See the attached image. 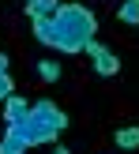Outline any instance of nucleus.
<instances>
[{
	"label": "nucleus",
	"instance_id": "nucleus-1",
	"mask_svg": "<svg viewBox=\"0 0 139 154\" xmlns=\"http://www.w3.org/2000/svg\"><path fill=\"white\" fill-rule=\"evenodd\" d=\"M98 34V19L83 4H60L49 19H34V38L60 53H87Z\"/></svg>",
	"mask_w": 139,
	"mask_h": 154
},
{
	"label": "nucleus",
	"instance_id": "nucleus-2",
	"mask_svg": "<svg viewBox=\"0 0 139 154\" xmlns=\"http://www.w3.org/2000/svg\"><path fill=\"white\" fill-rule=\"evenodd\" d=\"M64 128H68V113L60 109L57 102H49V98H45V102L30 105L23 120L8 124V132H15L26 147H38V143H53Z\"/></svg>",
	"mask_w": 139,
	"mask_h": 154
},
{
	"label": "nucleus",
	"instance_id": "nucleus-3",
	"mask_svg": "<svg viewBox=\"0 0 139 154\" xmlns=\"http://www.w3.org/2000/svg\"><path fill=\"white\" fill-rule=\"evenodd\" d=\"M87 53H90V60H94V72L102 75V79H113V75L120 72V60H117V53H109V45L90 42V45H87Z\"/></svg>",
	"mask_w": 139,
	"mask_h": 154
},
{
	"label": "nucleus",
	"instance_id": "nucleus-4",
	"mask_svg": "<svg viewBox=\"0 0 139 154\" xmlns=\"http://www.w3.org/2000/svg\"><path fill=\"white\" fill-rule=\"evenodd\" d=\"M26 109H30V105H26V98H23V94H11V98L4 102V120H8V124H15V120H23V117H26Z\"/></svg>",
	"mask_w": 139,
	"mask_h": 154
},
{
	"label": "nucleus",
	"instance_id": "nucleus-5",
	"mask_svg": "<svg viewBox=\"0 0 139 154\" xmlns=\"http://www.w3.org/2000/svg\"><path fill=\"white\" fill-rule=\"evenodd\" d=\"M57 8H60V0H30L23 11H26V19H49Z\"/></svg>",
	"mask_w": 139,
	"mask_h": 154
},
{
	"label": "nucleus",
	"instance_id": "nucleus-6",
	"mask_svg": "<svg viewBox=\"0 0 139 154\" xmlns=\"http://www.w3.org/2000/svg\"><path fill=\"white\" fill-rule=\"evenodd\" d=\"M113 143H117L120 150H135V147H139V128H135V124H132V128H120V132L113 135Z\"/></svg>",
	"mask_w": 139,
	"mask_h": 154
},
{
	"label": "nucleus",
	"instance_id": "nucleus-7",
	"mask_svg": "<svg viewBox=\"0 0 139 154\" xmlns=\"http://www.w3.org/2000/svg\"><path fill=\"white\" fill-rule=\"evenodd\" d=\"M26 150H30V147H26L15 132H8L4 139H0V154H26Z\"/></svg>",
	"mask_w": 139,
	"mask_h": 154
},
{
	"label": "nucleus",
	"instance_id": "nucleus-8",
	"mask_svg": "<svg viewBox=\"0 0 139 154\" xmlns=\"http://www.w3.org/2000/svg\"><path fill=\"white\" fill-rule=\"evenodd\" d=\"M117 15H120L124 23H132V26H139V0H124Z\"/></svg>",
	"mask_w": 139,
	"mask_h": 154
},
{
	"label": "nucleus",
	"instance_id": "nucleus-9",
	"mask_svg": "<svg viewBox=\"0 0 139 154\" xmlns=\"http://www.w3.org/2000/svg\"><path fill=\"white\" fill-rule=\"evenodd\" d=\"M38 75H42L45 83H57L60 79V64L57 60H42V64H38Z\"/></svg>",
	"mask_w": 139,
	"mask_h": 154
},
{
	"label": "nucleus",
	"instance_id": "nucleus-10",
	"mask_svg": "<svg viewBox=\"0 0 139 154\" xmlns=\"http://www.w3.org/2000/svg\"><path fill=\"white\" fill-rule=\"evenodd\" d=\"M11 94H15V90H11V79H8V75H0V102H8Z\"/></svg>",
	"mask_w": 139,
	"mask_h": 154
},
{
	"label": "nucleus",
	"instance_id": "nucleus-11",
	"mask_svg": "<svg viewBox=\"0 0 139 154\" xmlns=\"http://www.w3.org/2000/svg\"><path fill=\"white\" fill-rule=\"evenodd\" d=\"M0 75H8V57L0 53Z\"/></svg>",
	"mask_w": 139,
	"mask_h": 154
},
{
	"label": "nucleus",
	"instance_id": "nucleus-12",
	"mask_svg": "<svg viewBox=\"0 0 139 154\" xmlns=\"http://www.w3.org/2000/svg\"><path fill=\"white\" fill-rule=\"evenodd\" d=\"M53 154H68V150H64V147H57V150H53Z\"/></svg>",
	"mask_w": 139,
	"mask_h": 154
},
{
	"label": "nucleus",
	"instance_id": "nucleus-13",
	"mask_svg": "<svg viewBox=\"0 0 139 154\" xmlns=\"http://www.w3.org/2000/svg\"><path fill=\"white\" fill-rule=\"evenodd\" d=\"M26 4H30V0H26Z\"/></svg>",
	"mask_w": 139,
	"mask_h": 154
}]
</instances>
